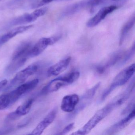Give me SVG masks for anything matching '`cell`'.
<instances>
[{
	"label": "cell",
	"instance_id": "6da1fadb",
	"mask_svg": "<svg viewBox=\"0 0 135 135\" xmlns=\"http://www.w3.org/2000/svg\"><path fill=\"white\" fill-rule=\"evenodd\" d=\"M80 75L79 72L75 71L59 76L50 81L42 89V93L46 94L57 91L61 88L73 83L78 79Z\"/></svg>",
	"mask_w": 135,
	"mask_h": 135
},
{
	"label": "cell",
	"instance_id": "7a4b0ae2",
	"mask_svg": "<svg viewBox=\"0 0 135 135\" xmlns=\"http://www.w3.org/2000/svg\"><path fill=\"white\" fill-rule=\"evenodd\" d=\"M113 109L109 103L103 108L98 110L82 128L71 134L73 135H84L88 134L100 122L107 116Z\"/></svg>",
	"mask_w": 135,
	"mask_h": 135
},
{
	"label": "cell",
	"instance_id": "3957f363",
	"mask_svg": "<svg viewBox=\"0 0 135 135\" xmlns=\"http://www.w3.org/2000/svg\"><path fill=\"white\" fill-rule=\"evenodd\" d=\"M135 64H132L121 71L113 80L110 86L103 94L102 100H104L116 88L125 84L134 74Z\"/></svg>",
	"mask_w": 135,
	"mask_h": 135
},
{
	"label": "cell",
	"instance_id": "277c9868",
	"mask_svg": "<svg viewBox=\"0 0 135 135\" xmlns=\"http://www.w3.org/2000/svg\"><path fill=\"white\" fill-rule=\"evenodd\" d=\"M38 69L37 65L32 64L22 70L16 75L5 90H9L13 87L23 83L30 76L34 74Z\"/></svg>",
	"mask_w": 135,
	"mask_h": 135
},
{
	"label": "cell",
	"instance_id": "5b68a950",
	"mask_svg": "<svg viewBox=\"0 0 135 135\" xmlns=\"http://www.w3.org/2000/svg\"><path fill=\"white\" fill-rule=\"evenodd\" d=\"M61 38V35L49 38H41L35 45L32 46L29 54L30 57L37 56L42 53L49 46L53 45Z\"/></svg>",
	"mask_w": 135,
	"mask_h": 135
},
{
	"label": "cell",
	"instance_id": "8992f818",
	"mask_svg": "<svg viewBox=\"0 0 135 135\" xmlns=\"http://www.w3.org/2000/svg\"><path fill=\"white\" fill-rule=\"evenodd\" d=\"M33 102L34 99H31L19 106L15 111L10 113L7 115L6 118L7 120L11 122L27 114L30 110Z\"/></svg>",
	"mask_w": 135,
	"mask_h": 135
},
{
	"label": "cell",
	"instance_id": "52a82bcc",
	"mask_svg": "<svg viewBox=\"0 0 135 135\" xmlns=\"http://www.w3.org/2000/svg\"><path fill=\"white\" fill-rule=\"evenodd\" d=\"M57 113V107L54 108L34 129L31 135H40L54 121Z\"/></svg>",
	"mask_w": 135,
	"mask_h": 135
},
{
	"label": "cell",
	"instance_id": "ba28073f",
	"mask_svg": "<svg viewBox=\"0 0 135 135\" xmlns=\"http://www.w3.org/2000/svg\"><path fill=\"white\" fill-rule=\"evenodd\" d=\"M135 117V108H134L127 117L107 129L105 132V134L112 135L120 132L129 124L134 119Z\"/></svg>",
	"mask_w": 135,
	"mask_h": 135
},
{
	"label": "cell",
	"instance_id": "9c48e42d",
	"mask_svg": "<svg viewBox=\"0 0 135 135\" xmlns=\"http://www.w3.org/2000/svg\"><path fill=\"white\" fill-rule=\"evenodd\" d=\"M117 8V7L114 5L105 7L102 8L98 12L91 18L87 23L86 26L88 27H93L99 24L102 20L110 13L113 12Z\"/></svg>",
	"mask_w": 135,
	"mask_h": 135
},
{
	"label": "cell",
	"instance_id": "30bf717a",
	"mask_svg": "<svg viewBox=\"0 0 135 135\" xmlns=\"http://www.w3.org/2000/svg\"><path fill=\"white\" fill-rule=\"evenodd\" d=\"M79 101V98L76 94L66 95L62 99L61 109L64 112L71 113L75 110Z\"/></svg>",
	"mask_w": 135,
	"mask_h": 135
},
{
	"label": "cell",
	"instance_id": "8fae6325",
	"mask_svg": "<svg viewBox=\"0 0 135 135\" xmlns=\"http://www.w3.org/2000/svg\"><path fill=\"white\" fill-rule=\"evenodd\" d=\"M30 42H24L16 48L12 55V60H26L30 58L29 54L32 47Z\"/></svg>",
	"mask_w": 135,
	"mask_h": 135
},
{
	"label": "cell",
	"instance_id": "7c38bea8",
	"mask_svg": "<svg viewBox=\"0 0 135 135\" xmlns=\"http://www.w3.org/2000/svg\"><path fill=\"white\" fill-rule=\"evenodd\" d=\"M71 60V57H69L64 60H61L59 62L52 65L47 71L48 76H56L62 73L65 71L68 67Z\"/></svg>",
	"mask_w": 135,
	"mask_h": 135
},
{
	"label": "cell",
	"instance_id": "4fadbf2b",
	"mask_svg": "<svg viewBox=\"0 0 135 135\" xmlns=\"http://www.w3.org/2000/svg\"><path fill=\"white\" fill-rule=\"evenodd\" d=\"M33 27V25L21 26L12 29L0 37V46H2L18 35L22 33L31 29Z\"/></svg>",
	"mask_w": 135,
	"mask_h": 135
},
{
	"label": "cell",
	"instance_id": "5bb4252c",
	"mask_svg": "<svg viewBox=\"0 0 135 135\" xmlns=\"http://www.w3.org/2000/svg\"><path fill=\"white\" fill-rule=\"evenodd\" d=\"M39 18L35 11L31 14H25L13 20L10 23L11 26H19L34 22Z\"/></svg>",
	"mask_w": 135,
	"mask_h": 135
},
{
	"label": "cell",
	"instance_id": "9a60e30c",
	"mask_svg": "<svg viewBox=\"0 0 135 135\" xmlns=\"http://www.w3.org/2000/svg\"><path fill=\"white\" fill-rule=\"evenodd\" d=\"M39 80L38 79H35L20 84L14 90L20 98L23 95L26 94L33 90L37 86Z\"/></svg>",
	"mask_w": 135,
	"mask_h": 135
},
{
	"label": "cell",
	"instance_id": "2e32d148",
	"mask_svg": "<svg viewBox=\"0 0 135 135\" xmlns=\"http://www.w3.org/2000/svg\"><path fill=\"white\" fill-rule=\"evenodd\" d=\"M89 0H83L68 7L65 10L64 14L65 16L75 14L88 6Z\"/></svg>",
	"mask_w": 135,
	"mask_h": 135
},
{
	"label": "cell",
	"instance_id": "e0dca14e",
	"mask_svg": "<svg viewBox=\"0 0 135 135\" xmlns=\"http://www.w3.org/2000/svg\"><path fill=\"white\" fill-rule=\"evenodd\" d=\"M135 15H133L123 27L121 31L120 37L119 45H121L124 41L126 36L128 35L130 30L133 27L135 24Z\"/></svg>",
	"mask_w": 135,
	"mask_h": 135
},
{
	"label": "cell",
	"instance_id": "ac0fdd59",
	"mask_svg": "<svg viewBox=\"0 0 135 135\" xmlns=\"http://www.w3.org/2000/svg\"><path fill=\"white\" fill-rule=\"evenodd\" d=\"M14 103L10 92L0 95V110L5 109Z\"/></svg>",
	"mask_w": 135,
	"mask_h": 135
},
{
	"label": "cell",
	"instance_id": "d6986e66",
	"mask_svg": "<svg viewBox=\"0 0 135 135\" xmlns=\"http://www.w3.org/2000/svg\"><path fill=\"white\" fill-rule=\"evenodd\" d=\"M74 123H72L68 125L60 133H59V135H63L67 134L73 129L74 127Z\"/></svg>",
	"mask_w": 135,
	"mask_h": 135
},
{
	"label": "cell",
	"instance_id": "ffe728a7",
	"mask_svg": "<svg viewBox=\"0 0 135 135\" xmlns=\"http://www.w3.org/2000/svg\"><path fill=\"white\" fill-rule=\"evenodd\" d=\"M104 0H89L88 2V6L91 7L92 8H94L96 6L99 5Z\"/></svg>",
	"mask_w": 135,
	"mask_h": 135
},
{
	"label": "cell",
	"instance_id": "44dd1931",
	"mask_svg": "<svg viewBox=\"0 0 135 135\" xmlns=\"http://www.w3.org/2000/svg\"><path fill=\"white\" fill-rule=\"evenodd\" d=\"M8 80L7 79L3 80L0 81V92L3 90V89L7 84Z\"/></svg>",
	"mask_w": 135,
	"mask_h": 135
},
{
	"label": "cell",
	"instance_id": "7402d4cb",
	"mask_svg": "<svg viewBox=\"0 0 135 135\" xmlns=\"http://www.w3.org/2000/svg\"><path fill=\"white\" fill-rule=\"evenodd\" d=\"M134 106V103L133 102V103H130V104H129V105H128L127 107L124 110V111L123 112V113H122V114H125L126 113H127L128 111H129L130 110H132L134 109V108H133V109H132V107Z\"/></svg>",
	"mask_w": 135,
	"mask_h": 135
},
{
	"label": "cell",
	"instance_id": "603a6c76",
	"mask_svg": "<svg viewBox=\"0 0 135 135\" xmlns=\"http://www.w3.org/2000/svg\"><path fill=\"white\" fill-rule=\"evenodd\" d=\"M54 1H57V0H41V3L39 4V6H43L45 4L49 3Z\"/></svg>",
	"mask_w": 135,
	"mask_h": 135
},
{
	"label": "cell",
	"instance_id": "cb8c5ba5",
	"mask_svg": "<svg viewBox=\"0 0 135 135\" xmlns=\"http://www.w3.org/2000/svg\"><path fill=\"white\" fill-rule=\"evenodd\" d=\"M112 1H117V0H112Z\"/></svg>",
	"mask_w": 135,
	"mask_h": 135
},
{
	"label": "cell",
	"instance_id": "d4e9b609",
	"mask_svg": "<svg viewBox=\"0 0 135 135\" xmlns=\"http://www.w3.org/2000/svg\"><path fill=\"white\" fill-rule=\"evenodd\" d=\"M0 1H2V0H0Z\"/></svg>",
	"mask_w": 135,
	"mask_h": 135
}]
</instances>
